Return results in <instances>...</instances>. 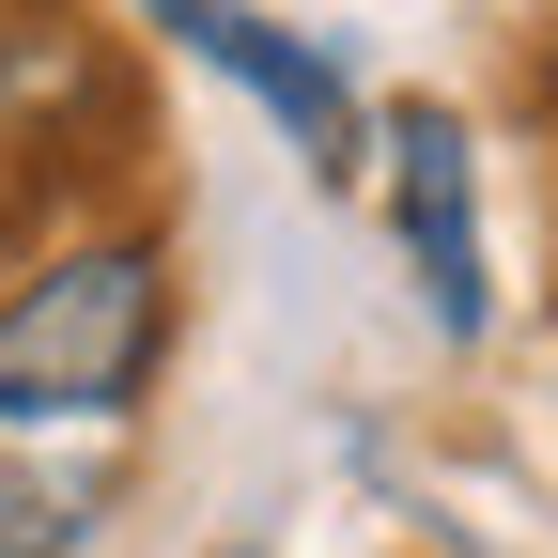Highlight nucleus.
Instances as JSON below:
<instances>
[{"label":"nucleus","instance_id":"obj_1","mask_svg":"<svg viewBox=\"0 0 558 558\" xmlns=\"http://www.w3.org/2000/svg\"><path fill=\"white\" fill-rule=\"evenodd\" d=\"M171 326H186V264L171 233H32L0 264V435H124L171 373Z\"/></svg>","mask_w":558,"mask_h":558},{"label":"nucleus","instance_id":"obj_2","mask_svg":"<svg viewBox=\"0 0 558 558\" xmlns=\"http://www.w3.org/2000/svg\"><path fill=\"white\" fill-rule=\"evenodd\" d=\"M357 171H388V248H403L418 326H435V341H481L497 264H481V140H465V109H388Z\"/></svg>","mask_w":558,"mask_h":558},{"label":"nucleus","instance_id":"obj_3","mask_svg":"<svg viewBox=\"0 0 558 558\" xmlns=\"http://www.w3.org/2000/svg\"><path fill=\"white\" fill-rule=\"evenodd\" d=\"M140 16H156L202 78H233L279 140H295V156L326 171V186H357V156H373V109H357V78H341V62L311 47V32H279V16H248V0H140Z\"/></svg>","mask_w":558,"mask_h":558},{"label":"nucleus","instance_id":"obj_4","mask_svg":"<svg viewBox=\"0 0 558 558\" xmlns=\"http://www.w3.org/2000/svg\"><path fill=\"white\" fill-rule=\"evenodd\" d=\"M78 140H124V47L78 0H0V171L47 202Z\"/></svg>","mask_w":558,"mask_h":558},{"label":"nucleus","instance_id":"obj_5","mask_svg":"<svg viewBox=\"0 0 558 558\" xmlns=\"http://www.w3.org/2000/svg\"><path fill=\"white\" fill-rule=\"evenodd\" d=\"M78 543H94V481H47L0 435V558H78Z\"/></svg>","mask_w":558,"mask_h":558},{"label":"nucleus","instance_id":"obj_6","mask_svg":"<svg viewBox=\"0 0 558 558\" xmlns=\"http://www.w3.org/2000/svg\"><path fill=\"white\" fill-rule=\"evenodd\" d=\"M233 558H248V543H233Z\"/></svg>","mask_w":558,"mask_h":558}]
</instances>
